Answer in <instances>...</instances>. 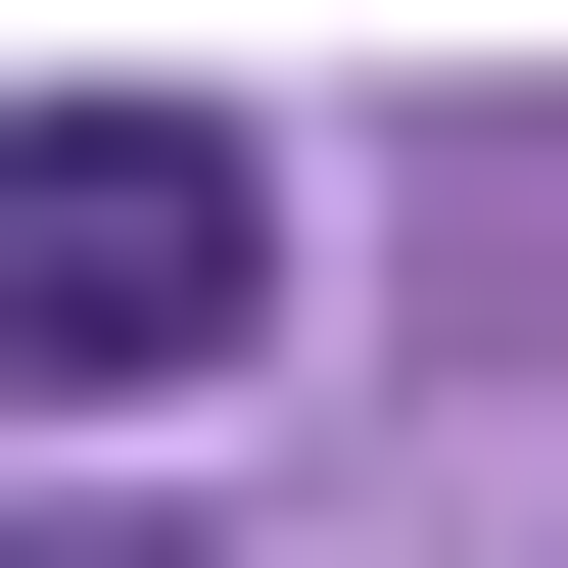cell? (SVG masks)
<instances>
[{"instance_id":"1","label":"cell","mask_w":568,"mask_h":568,"mask_svg":"<svg viewBox=\"0 0 568 568\" xmlns=\"http://www.w3.org/2000/svg\"><path fill=\"white\" fill-rule=\"evenodd\" d=\"M237 284H284V190L190 95H0V379H237Z\"/></svg>"}]
</instances>
